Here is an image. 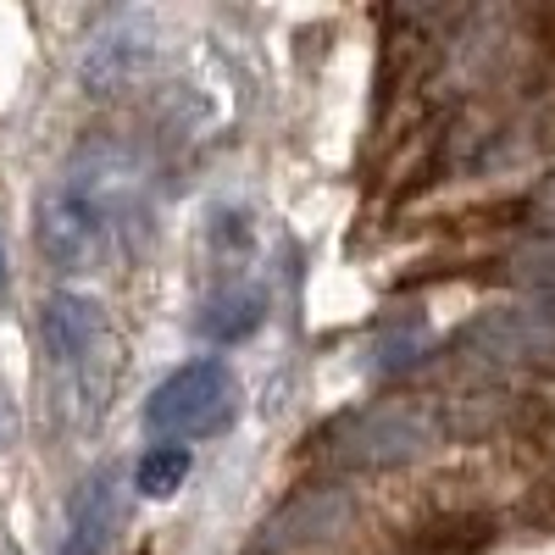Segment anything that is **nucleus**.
Returning <instances> with one entry per match:
<instances>
[{
	"instance_id": "1",
	"label": "nucleus",
	"mask_w": 555,
	"mask_h": 555,
	"mask_svg": "<svg viewBox=\"0 0 555 555\" xmlns=\"http://www.w3.org/2000/svg\"><path fill=\"white\" fill-rule=\"evenodd\" d=\"M151 206V167L128 139H89L62 172L44 183L34 211V240L62 272H89L106 256H122Z\"/></svg>"
},
{
	"instance_id": "2",
	"label": "nucleus",
	"mask_w": 555,
	"mask_h": 555,
	"mask_svg": "<svg viewBox=\"0 0 555 555\" xmlns=\"http://www.w3.org/2000/svg\"><path fill=\"white\" fill-rule=\"evenodd\" d=\"M450 434L444 411L423 405V400H378V405H361L350 416L334 423V461L339 467H361V473H378V467H405V461L428 455L439 439Z\"/></svg>"
},
{
	"instance_id": "3",
	"label": "nucleus",
	"mask_w": 555,
	"mask_h": 555,
	"mask_svg": "<svg viewBox=\"0 0 555 555\" xmlns=\"http://www.w3.org/2000/svg\"><path fill=\"white\" fill-rule=\"evenodd\" d=\"M139 416H145V434L156 444L217 439L240 416V384H234V373H228L217 356H201L190 366H178V373H167L151 389V400H145Z\"/></svg>"
},
{
	"instance_id": "4",
	"label": "nucleus",
	"mask_w": 555,
	"mask_h": 555,
	"mask_svg": "<svg viewBox=\"0 0 555 555\" xmlns=\"http://www.w3.org/2000/svg\"><path fill=\"white\" fill-rule=\"evenodd\" d=\"M162 28L151 12H117L106 17L95 34L83 39L78 51V83L89 95H112V89H128L133 78H145L156 62Z\"/></svg>"
},
{
	"instance_id": "5",
	"label": "nucleus",
	"mask_w": 555,
	"mask_h": 555,
	"mask_svg": "<svg viewBox=\"0 0 555 555\" xmlns=\"http://www.w3.org/2000/svg\"><path fill=\"white\" fill-rule=\"evenodd\" d=\"M461 350H473V361L483 366H522V361L555 356V295H533L528 306L478 317L461 334Z\"/></svg>"
},
{
	"instance_id": "6",
	"label": "nucleus",
	"mask_w": 555,
	"mask_h": 555,
	"mask_svg": "<svg viewBox=\"0 0 555 555\" xmlns=\"http://www.w3.org/2000/svg\"><path fill=\"white\" fill-rule=\"evenodd\" d=\"M101 334H106V317H101V300L89 295H51L39 311V339H44V356L56 366H89L101 350Z\"/></svg>"
},
{
	"instance_id": "7",
	"label": "nucleus",
	"mask_w": 555,
	"mask_h": 555,
	"mask_svg": "<svg viewBox=\"0 0 555 555\" xmlns=\"http://www.w3.org/2000/svg\"><path fill=\"white\" fill-rule=\"evenodd\" d=\"M122 528V505H117V478L101 473V478H89L73 505H67V550L62 555H106L112 539Z\"/></svg>"
},
{
	"instance_id": "8",
	"label": "nucleus",
	"mask_w": 555,
	"mask_h": 555,
	"mask_svg": "<svg viewBox=\"0 0 555 555\" xmlns=\"http://www.w3.org/2000/svg\"><path fill=\"white\" fill-rule=\"evenodd\" d=\"M261 311H267V295L250 289V284H228V289H211L201 317H195V334L206 345H240L261 328Z\"/></svg>"
},
{
	"instance_id": "9",
	"label": "nucleus",
	"mask_w": 555,
	"mask_h": 555,
	"mask_svg": "<svg viewBox=\"0 0 555 555\" xmlns=\"http://www.w3.org/2000/svg\"><path fill=\"white\" fill-rule=\"evenodd\" d=\"M345 505H350V500H345L339 489H311V494H300L284 517L267 522L261 550H289V544H311V539H322V533H334L339 517H345Z\"/></svg>"
},
{
	"instance_id": "10",
	"label": "nucleus",
	"mask_w": 555,
	"mask_h": 555,
	"mask_svg": "<svg viewBox=\"0 0 555 555\" xmlns=\"http://www.w3.org/2000/svg\"><path fill=\"white\" fill-rule=\"evenodd\" d=\"M428 345H434L428 322H416V317H395V322H384V334L373 339V373H378V378H400V373H411L416 361H428Z\"/></svg>"
},
{
	"instance_id": "11",
	"label": "nucleus",
	"mask_w": 555,
	"mask_h": 555,
	"mask_svg": "<svg viewBox=\"0 0 555 555\" xmlns=\"http://www.w3.org/2000/svg\"><path fill=\"white\" fill-rule=\"evenodd\" d=\"M190 467H195L190 444H151L133 467V489L145 500H172L183 489V478H190Z\"/></svg>"
},
{
	"instance_id": "12",
	"label": "nucleus",
	"mask_w": 555,
	"mask_h": 555,
	"mask_svg": "<svg viewBox=\"0 0 555 555\" xmlns=\"http://www.w3.org/2000/svg\"><path fill=\"white\" fill-rule=\"evenodd\" d=\"M512 278L533 295H555V228H533L528 240H517V250L505 256Z\"/></svg>"
},
{
	"instance_id": "13",
	"label": "nucleus",
	"mask_w": 555,
	"mask_h": 555,
	"mask_svg": "<svg viewBox=\"0 0 555 555\" xmlns=\"http://www.w3.org/2000/svg\"><path fill=\"white\" fill-rule=\"evenodd\" d=\"M0 289H7V245H0Z\"/></svg>"
}]
</instances>
